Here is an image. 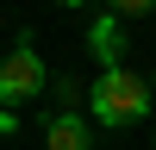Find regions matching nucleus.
<instances>
[{"instance_id":"6","label":"nucleus","mask_w":156,"mask_h":150,"mask_svg":"<svg viewBox=\"0 0 156 150\" xmlns=\"http://www.w3.org/2000/svg\"><path fill=\"white\" fill-rule=\"evenodd\" d=\"M19 131V119H12V106H0V138H12Z\"/></svg>"},{"instance_id":"8","label":"nucleus","mask_w":156,"mask_h":150,"mask_svg":"<svg viewBox=\"0 0 156 150\" xmlns=\"http://www.w3.org/2000/svg\"><path fill=\"white\" fill-rule=\"evenodd\" d=\"M150 94H156V75H150Z\"/></svg>"},{"instance_id":"5","label":"nucleus","mask_w":156,"mask_h":150,"mask_svg":"<svg viewBox=\"0 0 156 150\" xmlns=\"http://www.w3.org/2000/svg\"><path fill=\"white\" fill-rule=\"evenodd\" d=\"M112 19H144V12H156V0H106Z\"/></svg>"},{"instance_id":"1","label":"nucleus","mask_w":156,"mask_h":150,"mask_svg":"<svg viewBox=\"0 0 156 150\" xmlns=\"http://www.w3.org/2000/svg\"><path fill=\"white\" fill-rule=\"evenodd\" d=\"M156 106L150 81L137 69H100L94 81V125H106V131H125V125H144Z\"/></svg>"},{"instance_id":"7","label":"nucleus","mask_w":156,"mask_h":150,"mask_svg":"<svg viewBox=\"0 0 156 150\" xmlns=\"http://www.w3.org/2000/svg\"><path fill=\"white\" fill-rule=\"evenodd\" d=\"M56 6H87V0H56Z\"/></svg>"},{"instance_id":"4","label":"nucleus","mask_w":156,"mask_h":150,"mask_svg":"<svg viewBox=\"0 0 156 150\" xmlns=\"http://www.w3.org/2000/svg\"><path fill=\"white\" fill-rule=\"evenodd\" d=\"M44 150H94V125L81 112H56L44 119Z\"/></svg>"},{"instance_id":"2","label":"nucleus","mask_w":156,"mask_h":150,"mask_svg":"<svg viewBox=\"0 0 156 150\" xmlns=\"http://www.w3.org/2000/svg\"><path fill=\"white\" fill-rule=\"evenodd\" d=\"M44 94V56H37L31 31L12 38V50L0 56V106H19V100Z\"/></svg>"},{"instance_id":"3","label":"nucleus","mask_w":156,"mask_h":150,"mask_svg":"<svg viewBox=\"0 0 156 150\" xmlns=\"http://www.w3.org/2000/svg\"><path fill=\"white\" fill-rule=\"evenodd\" d=\"M87 50H94L100 69H125V25L112 19V12H100V19L87 25Z\"/></svg>"}]
</instances>
